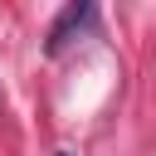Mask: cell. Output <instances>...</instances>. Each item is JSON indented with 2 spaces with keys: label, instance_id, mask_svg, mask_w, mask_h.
Here are the masks:
<instances>
[{
  "label": "cell",
  "instance_id": "6da1fadb",
  "mask_svg": "<svg viewBox=\"0 0 156 156\" xmlns=\"http://www.w3.org/2000/svg\"><path fill=\"white\" fill-rule=\"evenodd\" d=\"M88 24H93V5H68V10L54 20V29H49V54H63Z\"/></svg>",
  "mask_w": 156,
  "mask_h": 156
},
{
  "label": "cell",
  "instance_id": "7a4b0ae2",
  "mask_svg": "<svg viewBox=\"0 0 156 156\" xmlns=\"http://www.w3.org/2000/svg\"><path fill=\"white\" fill-rule=\"evenodd\" d=\"M58 156H68V151H58Z\"/></svg>",
  "mask_w": 156,
  "mask_h": 156
}]
</instances>
